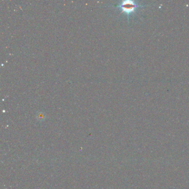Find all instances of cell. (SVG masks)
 Here are the masks:
<instances>
[{
	"mask_svg": "<svg viewBox=\"0 0 189 189\" xmlns=\"http://www.w3.org/2000/svg\"><path fill=\"white\" fill-rule=\"evenodd\" d=\"M136 5H135L134 3L132 1H124L121 5V7L123 10L124 11L129 13L133 11L135 9Z\"/></svg>",
	"mask_w": 189,
	"mask_h": 189,
	"instance_id": "1",
	"label": "cell"
}]
</instances>
